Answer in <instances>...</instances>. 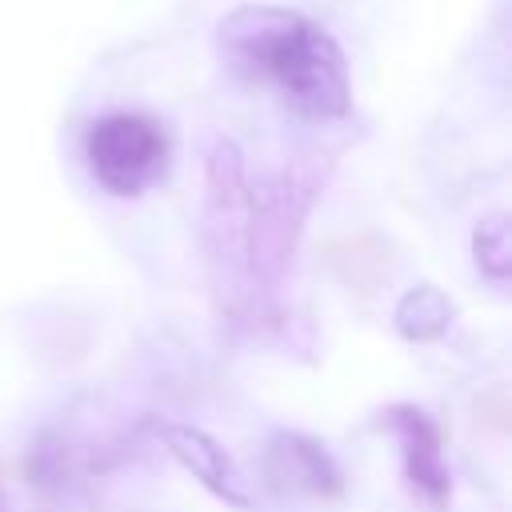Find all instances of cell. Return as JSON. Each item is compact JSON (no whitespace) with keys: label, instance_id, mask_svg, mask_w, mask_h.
Listing matches in <instances>:
<instances>
[{"label":"cell","instance_id":"cell-1","mask_svg":"<svg viewBox=\"0 0 512 512\" xmlns=\"http://www.w3.org/2000/svg\"><path fill=\"white\" fill-rule=\"evenodd\" d=\"M216 44L236 76L272 88L304 120H340L352 108L340 44L300 12L236 8L220 20Z\"/></svg>","mask_w":512,"mask_h":512},{"label":"cell","instance_id":"cell-2","mask_svg":"<svg viewBox=\"0 0 512 512\" xmlns=\"http://www.w3.org/2000/svg\"><path fill=\"white\" fill-rule=\"evenodd\" d=\"M200 248L216 312L228 324L260 328L272 324L256 284L252 256V180L232 140H212L204 156V204H200Z\"/></svg>","mask_w":512,"mask_h":512},{"label":"cell","instance_id":"cell-3","mask_svg":"<svg viewBox=\"0 0 512 512\" xmlns=\"http://www.w3.org/2000/svg\"><path fill=\"white\" fill-rule=\"evenodd\" d=\"M324 188V168L292 164L276 180L252 184V256H256V284L268 320H280V292L292 276L296 244L304 232V216Z\"/></svg>","mask_w":512,"mask_h":512},{"label":"cell","instance_id":"cell-4","mask_svg":"<svg viewBox=\"0 0 512 512\" xmlns=\"http://www.w3.org/2000/svg\"><path fill=\"white\" fill-rule=\"evenodd\" d=\"M84 160L108 196H144L168 172V132L144 112H108L88 128Z\"/></svg>","mask_w":512,"mask_h":512},{"label":"cell","instance_id":"cell-5","mask_svg":"<svg viewBox=\"0 0 512 512\" xmlns=\"http://www.w3.org/2000/svg\"><path fill=\"white\" fill-rule=\"evenodd\" d=\"M380 428L392 432L404 460V480L412 492H420L432 508H444L452 496V472L444 464V436L440 424L416 408V404H392L380 416Z\"/></svg>","mask_w":512,"mask_h":512},{"label":"cell","instance_id":"cell-6","mask_svg":"<svg viewBox=\"0 0 512 512\" xmlns=\"http://www.w3.org/2000/svg\"><path fill=\"white\" fill-rule=\"evenodd\" d=\"M260 472L276 492L332 500L344 492V472L332 452L304 432H272L260 452Z\"/></svg>","mask_w":512,"mask_h":512},{"label":"cell","instance_id":"cell-7","mask_svg":"<svg viewBox=\"0 0 512 512\" xmlns=\"http://www.w3.org/2000/svg\"><path fill=\"white\" fill-rule=\"evenodd\" d=\"M152 436H156V440L164 444V452H168L184 472H192L212 496H220L224 504H232V508H240V512L252 508L248 480L240 476L236 460H232L208 432H200V428H192V424H168V420H160V424H152Z\"/></svg>","mask_w":512,"mask_h":512},{"label":"cell","instance_id":"cell-8","mask_svg":"<svg viewBox=\"0 0 512 512\" xmlns=\"http://www.w3.org/2000/svg\"><path fill=\"white\" fill-rule=\"evenodd\" d=\"M452 316H456V308L436 284H416L396 300L392 324L408 344H432L448 332Z\"/></svg>","mask_w":512,"mask_h":512},{"label":"cell","instance_id":"cell-9","mask_svg":"<svg viewBox=\"0 0 512 512\" xmlns=\"http://www.w3.org/2000/svg\"><path fill=\"white\" fill-rule=\"evenodd\" d=\"M472 256H476V268L504 284L508 280V268H512V240H508V216H484L476 228H472Z\"/></svg>","mask_w":512,"mask_h":512},{"label":"cell","instance_id":"cell-10","mask_svg":"<svg viewBox=\"0 0 512 512\" xmlns=\"http://www.w3.org/2000/svg\"><path fill=\"white\" fill-rule=\"evenodd\" d=\"M0 512H8V504H4V492H0Z\"/></svg>","mask_w":512,"mask_h":512}]
</instances>
